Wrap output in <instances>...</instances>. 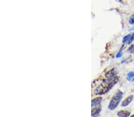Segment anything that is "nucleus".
<instances>
[{
  "mask_svg": "<svg viewBox=\"0 0 134 117\" xmlns=\"http://www.w3.org/2000/svg\"><path fill=\"white\" fill-rule=\"evenodd\" d=\"M119 77L115 76L112 78L107 79L106 81H104L100 86H98L95 90L94 93L96 95H103L108 92L112 88L115 84H116L119 81Z\"/></svg>",
  "mask_w": 134,
  "mask_h": 117,
  "instance_id": "nucleus-1",
  "label": "nucleus"
},
{
  "mask_svg": "<svg viewBox=\"0 0 134 117\" xmlns=\"http://www.w3.org/2000/svg\"><path fill=\"white\" fill-rule=\"evenodd\" d=\"M123 98V93L119 91L114 94L108 104V108L110 111H113L118 107Z\"/></svg>",
  "mask_w": 134,
  "mask_h": 117,
  "instance_id": "nucleus-2",
  "label": "nucleus"
},
{
  "mask_svg": "<svg viewBox=\"0 0 134 117\" xmlns=\"http://www.w3.org/2000/svg\"><path fill=\"white\" fill-rule=\"evenodd\" d=\"M118 69H117L116 68H113L112 69L108 71V72L106 74L105 76L106 77V78H107V79L112 78H113V77L116 76V75L117 74H118Z\"/></svg>",
  "mask_w": 134,
  "mask_h": 117,
  "instance_id": "nucleus-3",
  "label": "nucleus"
},
{
  "mask_svg": "<svg viewBox=\"0 0 134 117\" xmlns=\"http://www.w3.org/2000/svg\"><path fill=\"white\" fill-rule=\"evenodd\" d=\"M133 99V95L129 96V97H127L126 99H124L122 101V104H121V106H122V107H126V106H128L129 104L131 103Z\"/></svg>",
  "mask_w": 134,
  "mask_h": 117,
  "instance_id": "nucleus-4",
  "label": "nucleus"
},
{
  "mask_svg": "<svg viewBox=\"0 0 134 117\" xmlns=\"http://www.w3.org/2000/svg\"><path fill=\"white\" fill-rule=\"evenodd\" d=\"M102 109L101 106L100 105H98L95 107H94L93 109L91 111V116L92 117H96L98 114L100 113Z\"/></svg>",
  "mask_w": 134,
  "mask_h": 117,
  "instance_id": "nucleus-5",
  "label": "nucleus"
},
{
  "mask_svg": "<svg viewBox=\"0 0 134 117\" xmlns=\"http://www.w3.org/2000/svg\"><path fill=\"white\" fill-rule=\"evenodd\" d=\"M102 99L101 97L95 98L93 99L91 101L92 107H95V106L100 105V104H101L102 102Z\"/></svg>",
  "mask_w": 134,
  "mask_h": 117,
  "instance_id": "nucleus-6",
  "label": "nucleus"
},
{
  "mask_svg": "<svg viewBox=\"0 0 134 117\" xmlns=\"http://www.w3.org/2000/svg\"><path fill=\"white\" fill-rule=\"evenodd\" d=\"M131 112L128 111L122 110L118 112V115L120 117H129L130 116Z\"/></svg>",
  "mask_w": 134,
  "mask_h": 117,
  "instance_id": "nucleus-7",
  "label": "nucleus"
},
{
  "mask_svg": "<svg viewBox=\"0 0 134 117\" xmlns=\"http://www.w3.org/2000/svg\"><path fill=\"white\" fill-rule=\"evenodd\" d=\"M126 79L129 82H134V72H129L126 76Z\"/></svg>",
  "mask_w": 134,
  "mask_h": 117,
  "instance_id": "nucleus-8",
  "label": "nucleus"
},
{
  "mask_svg": "<svg viewBox=\"0 0 134 117\" xmlns=\"http://www.w3.org/2000/svg\"><path fill=\"white\" fill-rule=\"evenodd\" d=\"M131 36H132V34H131L125 35V36L124 37H123V40H122V42H123V43H128L129 41L130 40Z\"/></svg>",
  "mask_w": 134,
  "mask_h": 117,
  "instance_id": "nucleus-9",
  "label": "nucleus"
},
{
  "mask_svg": "<svg viewBox=\"0 0 134 117\" xmlns=\"http://www.w3.org/2000/svg\"><path fill=\"white\" fill-rule=\"evenodd\" d=\"M129 23L130 24H134V14L131 16L129 20Z\"/></svg>",
  "mask_w": 134,
  "mask_h": 117,
  "instance_id": "nucleus-10",
  "label": "nucleus"
},
{
  "mask_svg": "<svg viewBox=\"0 0 134 117\" xmlns=\"http://www.w3.org/2000/svg\"><path fill=\"white\" fill-rule=\"evenodd\" d=\"M128 51H129V52H130V53L134 54V45H132L129 48Z\"/></svg>",
  "mask_w": 134,
  "mask_h": 117,
  "instance_id": "nucleus-11",
  "label": "nucleus"
},
{
  "mask_svg": "<svg viewBox=\"0 0 134 117\" xmlns=\"http://www.w3.org/2000/svg\"><path fill=\"white\" fill-rule=\"evenodd\" d=\"M133 41H134V32H133V34H132V36L131 37L130 40H129V42L127 43V45H130V44H131L132 43Z\"/></svg>",
  "mask_w": 134,
  "mask_h": 117,
  "instance_id": "nucleus-12",
  "label": "nucleus"
},
{
  "mask_svg": "<svg viewBox=\"0 0 134 117\" xmlns=\"http://www.w3.org/2000/svg\"><path fill=\"white\" fill-rule=\"evenodd\" d=\"M122 50H120L118 52V53L116 55V58H120L122 57Z\"/></svg>",
  "mask_w": 134,
  "mask_h": 117,
  "instance_id": "nucleus-13",
  "label": "nucleus"
},
{
  "mask_svg": "<svg viewBox=\"0 0 134 117\" xmlns=\"http://www.w3.org/2000/svg\"><path fill=\"white\" fill-rule=\"evenodd\" d=\"M130 117H134V114H133V115H132L130 116Z\"/></svg>",
  "mask_w": 134,
  "mask_h": 117,
  "instance_id": "nucleus-14",
  "label": "nucleus"
},
{
  "mask_svg": "<svg viewBox=\"0 0 134 117\" xmlns=\"http://www.w3.org/2000/svg\"><path fill=\"white\" fill-rule=\"evenodd\" d=\"M133 91H134V89H133Z\"/></svg>",
  "mask_w": 134,
  "mask_h": 117,
  "instance_id": "nucleus-15",
  "label": "nucleus"
}]
</instances>
